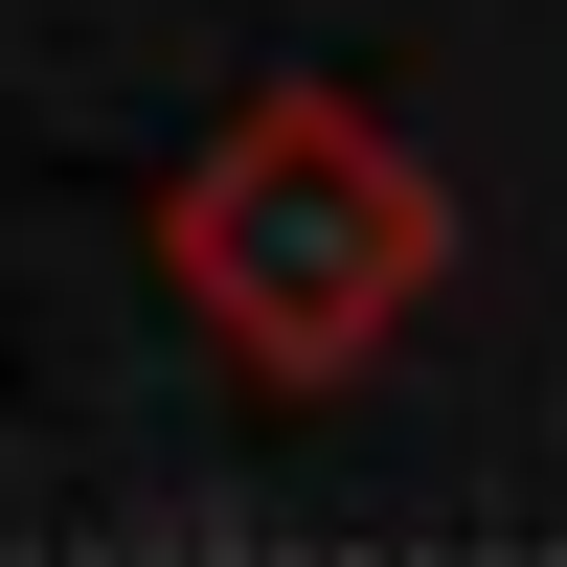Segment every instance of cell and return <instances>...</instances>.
<instances>
[{"label": "cell", "instance_id": "1", "mask_svg": "<svg viewBox=\"0 0 567 567\" xmlns=\"http://www.w3.org/2000/svg\"><path fill=\"white\" fill-rule=\"evenodd\" d=\"M159 296L205 318L250 386H296V409H318V386H363V363L454 296V182L409 159L363 91L272 69L250 114L159 182Z\"/></svg>", "mask_w": 567, "mask_h": 567}]
</instances>
